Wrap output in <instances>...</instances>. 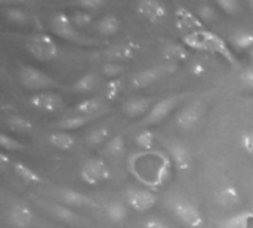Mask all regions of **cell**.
<instances>
[{
    "label": "cell",
    "mask_w": 253,
    "mask_h": 228,
    "mask_svg": "<svg viewBox=\"0 0 253 228\" xmlns=\"http://www.w3.org/2000/svg\"><path fill=\"white\" fill-rule=\"evenodd\" d=\"M249 53H251V58L253 59V49H251V52H249Z\"/></svg>",
    "instance_id": "cell-49"
},
{
    "label": "cell",
    "mask_w": 253,
    "mask_h": 228,
    "mask_svg": "<svg viewBox=\"0 0 253 228\" xmlns=\"http://www.w3.org/2000/svg\"><path fill=\"white\" fill-rule=\"evenodd\" d=\"M175 16H176V27L179 30L185 31V34L193 33V31L205 30L203 28V22L200 21V18L197 16V13L191 12L188 7H185L182 4L176 6Z\"/></svg>",
    "instance_id": "cell-11"
},
{
    "label": "cell",
    "mask_w": 253,
    "mask_h": 228,
    "mask_svg": "<svg viewBox=\"0 0 253 228\" xmlns=\"http://www.w3.org/2000/svg\"><path fill=\"white\" fill-rule=\"evenodd\" d=\"M190 71H191L193 76H202V74H205L206 68H205V65L202 62H193Z\"/></svg>",
    "instance_id": "cell-47"
},
{
    "label": "cell",
    "mask_w": 253,
    "mask_h": 228,
    "mask_svg": "<svg viewBox=\"0 0 253 228\" xmlns=\"http://www.w3.org/2000/svg\"><path fill=\"white\" fill-rule=\"evenodd\" d=\"M6 220L13 228H28L33 224L34 215L27 205L13 203L6 212Z\"/></svg>",
    "instance_id": "cell-10"
},
{
    "label": "cell",
    "mask_w": 253,
    "mask_h": 228,
    "mask_svg": "<svg viewBox=\"0 0 253 228\" xmlns=\"http://www.w3.org/2000/svg\"><path fill=\"white\" fill-rule=\"evenodd\" d=\"M105 214L107 218L113 223V224H122L126 221L129 212H127V206L123 202H110L105 208Z\"/></svg>",
    "instance_id": "cell-24"
},
{
    "label": "cell",
    "mask_w": 253,
    "mask_h": 228,
    "mask_svg": "<svg viewBox=\"0 0 253 228\" xmlns=\"http://www.w3.org/2000/svg\"><path fill=\"white\" fill-rule=\"evenodd\" d=\"M231 43L236 49L251 50L253 49V33L248 30H239L231 36Z\"/></svg>",
    "instance_id": "cell-32"
},
{
    "label": "cell",
    "mask_w": 253,
    "mask_h": 228,
    "mask_svg": "<svg viewBox=\"0 0 253 228\" xmlns=\"http://www.w3.org/2000/svg\"><path fill=\"white\" fill-rule=\"evenodd\" d=\"M197 16L200 18L202 22H212L216 19V9L212 4L203 3L197 7Z\"/></svg>",
    "instance_id": "cell-39"
},
{
    "label": "cell",
    "mask_w": 253,
    "mask_h": 228,
    "mask_svg": "<svg viewBox=\"0 0 253 228\" xmlns=\"http://www.w3.org/2000/svg\"><path fill=\"white\" fill-rule=\"evenodd\" d=\"M47 142L62 151H68L76 145V138L70 134V132H64V131H58V132H52L47 137Z\"/></svg>",
    "instance_id": "cell-21"
},
{
    "label": "cell",
    "mask_w": 253,
    "mask_h": 228,
    "mask_svg": "<svg viewBox=\"0 0 253 228\" xmlns=\"http://www.w3.org/2000/svg\"><path fill=\"white\" fill-rule=\"evenodd\" d=\"M142 228H170L165 221L159 220V218H150L144 223Z\"/></svg>",
    "instance_id": "cell-46"
},
{
    "label": "cell",
    "mask_w": 253,
    "mask_h": 228,
    "mask_svg": "<svg viewBox=\"0 0 253 228\" xmlns=\"http://www.w3.org/2000/svg\"><path fill=\"white\" fill-rule=\"evenodd\" d=\"M203 31H205V30L193 31V33L184 34V37H182L184 46H187V47H190V49L202 50V52H209V47H208V43H206V39H205Z\"/></svg>",
    "instance_id": "cell-28"
},
{
    "label": "cell",
    "mask_w": 253,
    "mask_h": 228,
    "mask_svg": "<svg viewBox=\"0 0 253 228\" xmlns=\"http://www.w3.org/2000/svg\"><path fill=\"white\" fill-rule=\"evenodd\" d=\"M4 15H6V18H7L10 22H13V24H16V25H24V24L28 22V15H27V12H24V10L19 9V7H7V9L4 10Z\"/></svg>",
    "instance_id": "cell-36"
},
{
    "label": "cell",
    "mask_w": 253,
    "mask_h": 228,
    "mask_svg": "<svg viewBox=\"0 0 253 228\" xmlns=\"http://www.w3.org/2000/svg\"><path fill=\"white\" fill-rule=\"evenodd\" d=\"M0 147L3 148V153H6V151L15 153V151H24L25 150V145L22 142H19L18 139L9 137L6 134H1V137H0Z\"/></svg>",
    "instance_id": "cell-35"
},
{
    "label": "cell",
    "mask_w": 253,
    "mask_h": 228,
    "mask_svg": "<svg viewBox=\"0 0 253 228\" xmlns=\"http://www.w3.org/2000/svg\"><path fill=\"white\" fill-rule=\"evenodd\" d=\"M59 200L65 205V206H73V208H90L95 206V202L87 197L86 194L77 191V190H71V188H62L59 191Z\"/></svg>",
    "instance_id": "cell-16"
},
{
    "label": "cell",
    "mask_w": 253,
    "mask_h": 228,
    "mask_svg": "<svg viewBox=\"0 0 253 228\" xmlns=\"http://www.w3.org/2000/svg\"><path fill=\"white\" fill-rule=\"evenodd\" d=\"M96 83H98V76L95 73H86L76 80V83L73 85V91L77 93H87L95 89Z\"/></svg>",
    "instance_id": "cell-31"
},
{
    "label": "cell",
    "mask_w": 253,
    "mask_h": 228,
    "mask_svg": "<svg viewBox=\"0 0 253 228\" xmlns=\"http://www.w3.org/2000/svg\"><path fill=\"white\" fill-rule=\"evenodd\" d=\"M111 177L108 165L99 157H90L80 166V178L87 185H98Z\"/></svg>",
    "instance_id": "cell-3"
},
{
    "label": "cell",
    "mask_w": 253,
    "mask_h": 228,
    "mask_svg": "<svg viewBox=\"0 0 253 228\" xmlns=\"http://www.w3.org/2000/svg\"><path fill=\"white\" fill-rule=\"evenodd\" d=\"M151 108H153L151 99L145 98V96H135V98H130L129 101H126L123 104V111L130 119H136V117H141L144 114L147 116Z\"/></svg>",
    "instance_id": "cell-15"
},
{
    "label": "cell",
    "mask_w": 253,
    "mask_h": 228,
    "mask_svg": "<svg viewBox=\"0 0 253 228\" xmlns=\"http://www.w3.org/2000/svg\"><path fill=\"white\" fill-rule=\"evenodd\" d=\"M108 139H110V128L108 126H96L86 137V142L90 147L101 145Z\"/></svg>",
    "instance_id": "cell-33"
},
{
    "label": "cell",
    "mask_w": 253,
    "mask_h": 228,
    "mask_svg": "<svg viewBox=\"0 0 253 228\" xmlns=\"http://www.w3.org/2000/svg\"><path fill=\"white\" fill-rule=\"evenodd\" d=\"M71 19H73V24L76 28H87L93 22L92 13H89L86 10H77L76 13H73Z\"/></svg>",
    "instance_id": "cell-37"
},
{
    "label": "cell",
    "mask_w": 253,
    "mask_h": 228,
    "mask_svg": "<svg viewBox=\"0 0 253 228\" xmlns=\"http://www.w3.org/2000/svg\"><path fill=\"white\" fill-rule=\"evenodd\" d=\"M49 209H50V214H52L56 220H59V221H62V223L74 224V223H77V221H79L77 214H76L73 209H70L68 206H65V205L55 203V205H52Z\"/></svg>",
    "instance_id": "cell-30"
},
{
    "label": "cell",
    "mask_w": 253,
    "mask_h": 228,
    "mask_svg": "<svg viewBox=\"0 0 253 228\" xmlns=\"http://www.w3.org/2000/svg\"><path fill=\"white\" fill-rule=\"evenodd\" d=\"M12 159L6 154V153H1L0 154V166H1V169H6L7 166H12Z\"/></svg>",
    "instance_id": "cell-48"
},
{
    "label": "cell",
    "mask_w": 253,
    "mask_h": 228,
    "mask_svg": "<svg viewBox=\"0 0 253 228\" xmlns=\"http://www.w3.org/2000/svg\"><path fill=\"white\" fill-rule=\"evenodd\" d=\"M6 125L10 131L18 134H27L33 131V123L21 114H9L6 117Z\"/></svg>",
    "instance_id": "cell-29"
},
{
    "label": "cell",
    "mask_w": 253,
    "mask_h": 228,
    "mask_svg": "<svg viewBox=\"0 0 253 228\" xmlns=\"http://www.w3.org/2000/svg\"><path fill=\"white\" fill-rule=\"evenodd\" d=\"M181 102V96H168L163 98L160 101H157L153 108L150 110V113L145 116V119L142 120L144 125H157L160 122H163Z\"/></svg>",
    "instance_id": "cell-7"
},
{
    "label": "cell",
    "mask_w": 253,
    "mask_h": 228,
    "mask_svg": "<svg viewBox=\"0 0 253 228\" xmlns=\"http://www.w3.org/2000/svg\"><path fill=\"white\" fill-rule=\"evenodd\" d=\"M136 12L151 24H160L168 16L166 6L159 0H142L136 4Z\"/></svg>",
    "instance_id": "cell-9"
},
{
    "label": "cell",
    "mask_w": 253,
    "mask_h": 228,
    "mask_svg": "<svg viewBox=\"0 0 253 228\" xmlns=\"http://www.w3.org/2000/svg\"><path fill=\"white\" fill-rule=\"evenodd\" d=\"M12 169H13L15 175L18 178H21L24 182H28V184H40L42 182V177L34 169H31L30 166H27L21 162H13Z\"/></svg>",
    "instance_id": "cell-25"
},
{
    "label": "cell",
    "mask_w": 253,
    "mask_h": 228,
    "mask_svg": "<svg viewBox=\"0 0 253 228\" xmlns=\"http://www.w3.org/2000/svg\"><path fill=\"white\" fill-rule=\"evenodd\" d=\"M123 89V80L122 79H111L105 85V98L108 101H113L119 96V93Z\"/></svg>",
    "instance_id": "cell-38"
},
{
    "label": "cell",
    "mask_w": 253,
    "mask_h": 228,
    "mask_svg": "<svg viewBox=\"0 0 253 228\" xmlns=\"http://www.w3.org/2000/svg\"><path fill=\"white\" fill-rule=\"evenodd\" d=\"M240 82H242L245 86L253 89V67H248V68H245V70L240 73Z\"/></svg>",
    "instance_id": "cell-45"
},
{
    "label": "cell",
    "mask_w": 253,
    "mask_h": 228,
    "mask_svg": "<svg viewBox=\"0 0 253 228\" xmlns=\"http://www.w3.org/2000/svg\"><path fill=\"white\" fill-rule=\"evenodd\" d=\"M138 46L133 43H122L117 46H113L105 52V58L110 59V62H119V61H127L132 59L136 53Z\"/></svg>",
    "instance_id": "cell-18"
},
{
    "label": "cell",
    "mask_w": 253,
    "mask_h": 228,
    "mask_svg": "<svg viewBox=\"0 0 253 228\" xmlns=\"http://www.w3.org/2000/svg\"><path fill=\"white\" fill-rule=\"evenodd\" d=\"M125 202L136 212H148L157 203V196L148 190L130 188L125 193Z\"/></svg>",
    "instance_id": "cell-5"
},
{
    "label": "cell",
    "mask_w": 253,
    "mask_h": 228,
    "mask_svg": "<svg viewBox=\"0 0 253 228\" xmlns=\"http://www.w3.org/2000/svg\"><path fill=\"white\" fill-rule=\"evenodd\" d=\"M120 30V19L114 15H105L96 24V31L101 36H114Z\"/></svg>",
    "instance_id": "cell-27"
},
{
    "label": "cell",
    "mask_w": 253,
    "mask_h": 228,
    "mask_svg": "<svg viewBox=\"0 0 253 228\" xmlns=\"http://www.w3.org/2000/svg\"><path fill=\"white\" fill-rule=\"evenodd\" d=\"M169 154L172 159L173 166L179 172H187L191 168V153L182 144H172L169 147Z\"/></svg>",
    "instance_id": "cell-17"
},
{
    "label": "cell",
    "mask_w": 253,
    "mask_h": 228,
    "mask_svg": "<svg viewBox=\"0 0 253 228\" xmlns=\"http://www.w3.org/2000/svg\"><path fill=\"white\" fill-rule=\"evenodd\" d=\"M216 200L224 208H236L240 203L242 196H240V191L237 190V187L225 185V187L219 188V191L216 193Z\"/></svg>",
    "instance_id": "cell-19"
},
{
    "label": "cell",
    "mask_w": 253,
    "mask_h": 228,
    "mask_svg": "<svg viewBox=\"0 0 253 228\" xmlns=\"http://www.w3.org/2000/svg\"><path fill=\"white\" fill-rule=\"evenodd\" d=\"M253 218L252 212L243 211L239 214H234L224 221L219 223V228H249V223Z\"/></svg>",
    "instance_id": "cell-26"
},
{
    "label": "cell",
    "mask_w": 253,
    "mask_h": 228,
    "mask_svg": "<svg viewBox=\"0 0 253 228\" xmlns=\"http://www.w3.org/2000/svg\"><path fill=\"white\" fill-rule=\"evenodd\" d=\"M249 6H251V7L253 9V1H251V3H249Z\"/></svg>",
    "instance_id": "cell-50"
},
{
    "label": "cell",
    "mask_w": 253,
    "mask_h": 228,
    "mask_svg": "<svg viewBox=\"0 0 253 228\" xmlns=\"http://www.w3.org/2000/svg\"><path fill=\"white\" fill-rule=\"evenodd\" d=\"M95 117L92 116H80V114H74V116H70V117H65L62 120H59L56 123V128L67 132V131H76V129H80L83 126H86L87 123H90Z\"/></svg>",
    "instance_id": "cell-23"
},
{
    "label": "cell",
    "mask_w": 253,
    "mask_h": 228,
    "mask_svg": "<svg viewBox=\"0 0 253 228\" xmlns=\"http://www.w3.org/2000/svg\"><path fill=\"white\" fill-rule=\"evenodd\" d=\"M163 70L165 68L162 67H153V68H145V70L138 71L130 79V88L138 91V89H145L151 86L153 83L160 80V77L163 76Z\"/></svg>",
    "instance_id": "cell-14"
},
{
    "label": "cell",
    "mask_w": 253,
    "mask_h": 228,
    "mask_svg": "<svg viewBox=\"0 0 253 228\" xmlns=\"http://www.w3.org/2000/svg\"><path fill=\"white\" fill-rule=\"evenodd\" d=\"M104 151L110 156V157H122L126 153V142L123 137H113L107 141Z\"/></svg>",
    "instance_id": "cell-34"
},
{
    "label": "cell",
    "mask_w": 253,
    "mask_h": 228,
    "mask_svg": "<svg viewBox=\"0 0 253 228\" xmlns=\"http://www.w3.org/2000/svg\"><path fill=\"white\" fill-rule=\"evenodd\" d=\"M77 4H79L80 10H86L90 13V12L102 9L105 6V1H102V0H80Z\"/></svg>",
    "instance_id": "cell-43"
},
{
    "label": "cell",
    "mask_w": 253,
    "mask_h": 228,
    "mask_svg": "<svg viewBox=\"0 0 253 228\" xmlns=\"http://www.w3.org/2000/svg\"><path fill=\"white\" fill-rule=\"evenodd\" d=\"M19 82L25 89L30 91H43V89L53 88L56 85V82L50 76L30 65L22 67L19 70Z\"/></svg>",
    "instance_id": "cell-4"
},
{
    "label": "cell",
    "mask_w": 253,
    "mask_h": 228,
    "mask_svg": "<svg viewBox=\"0 0 253 228\" xmlns=\"http://www.w3.org/2000/svg\"><path fill=\"white\" fill-rule=\"evenodd\" d=\"M135 142L142 150H151L153 148V144H154V134L151 131H141L136 135Z\"/></svg>",
    "instance_id": "cell-40"
},
{
    "label": "cell",
    "mask_w": 253,
    "mask_h": 228,
    "mask_svg": "<svg viewBox=\"0 0 253 228\" xmlns=\"http://www.w3.org/2000/svg\"><path fill=\"white\" fill-rule=\"evenodd\" d=\"M125 65L119 64V62H107L104 67H102V74L107 76L110 80L111 79H119L120 74L125 73Z\"/></svg>",
    "instance_id": "cell-41"
},
{
    "label": "cell",
    "mask_w": 253,
    "mask_h": 228,
    "mask_svg": "<svg viewBox=\"0 0 253 228\" xmlns=\"http://www.w3.org/2000/svg\"><path fill=\"white\" fill-rule=\"evenodd\" d=\"M163 58L168 61V62H179V61H184L190 56V50L187 46L184 45H179V43H168L163 46Z\"/></svg>",
    "instance_id": "cell-20"
},
{
    "label": "cell",
    "mask_w": 253,
    "mask_h": 228,
    "mask_svg": "<svg viewBox=\"0 0 253 228\" xmlns=\"http://www.w3.org/2000/svg\"><path fill=\"white\" fill-rule=\"evenodd\" d=\"M25 47L39 61H53L59 55V47L56 42L44 33L31 36L27 40Z\"/></svg>",
    "instance_id": "cell-1"
},
{
    "label": "cell",
    "mask_w": 253,
    "mask_h": 228,
    "mask_svg": "<svg viewBox=\"0 0 253 228\" xmlns=\"http://www.w3.org/2000/svg\"><path fill=\"white\" fill-rule=\"evenodd\" d=\"M240 147L243 148V151L246 154H249L251 157H253V131H248L243 132L240 137Z\"/></svg>",
    "instance_id": "cell-44"
},
{
    "label": "cell",
    "mask_w": 253,
    "mask_h": 228,
    "mask_svg": "<svg viewBox=\"0 0 253 228\" xmlns=\"http://www.w3.org/2000/svg\"><path fill=\"white\" fill-rule=\"evenodd\" d=\"M216 6L228 15H236L240 10V3L236 0H218Z\"/></svg>",
    "instance_id": "cell-42"
},
{
    "label": "cell",
    "mask_w": 253,
    "mask_h": 228,
    "mask_svg": "<svg viewBox=\"0 0 253 228\" xmlns=\"http://www.w3.org/2000/svg\"><path fill=\"white\" fill-rule=\"evenodd\" d=\"M203 116V105L202 102H193L188 107L182 108L176 116V126L182 131H193L202 120Z\"/></svg>",
    "instance_id": "cell-8"
},
{
    "label": "cell",
    "mask_w": 253,
    "mask_h": 228,
    "mask_svg": "<svg viewBox=\"0 0 253 228\" xmlns=\"http://www.w3.org/2000/svg\"><path fill=\"white\" fill-rule=\"evenodd\" d=\"M50 28L61 39L71 40V42H82V36L74 27L71 16L65 12H58L56 15H53L50 21Z\"/></svg>",
    "instance_id": "cell-6"
},
{
    "label": "cell",
    "mask_w": 253,
    "mask_h": 228,
    "mask_svg": "<svg viewBox=\"0 0 253 228\" xmlns=\"http://www.w3.org/2000/svg\"><path fill=\"white\" fill-rule=\"evenodd\" d=\"M170 209H172L173 215L187 227L200 228L205 223L200 209L193 202H190L188 199H184V197L172 199L170 200Z\"/></svg>",
    "instance_id": "cell-2"
},
{
    "label": "cell",
    "mask_w": 253,
    "mask_h": 228,
    "mask_svg": "<svg viewBox=\"0 0 253 228\" xmlns=\"http://www.w3.org/2000/svg\"><path fill=\"white\" fill-rule=\"evenodd\" d=\"M102 99L101 98H87V99H83L80 101L76 108H74V113L76 114H80V116H92V117H96L99 116V111L102 110Z\"/></svg>",
    "instance_id": "cell-22"
},
{
    "label": "cell",
    "mask_w": 253,
    "mask_h": 228,
    "mask_svg": "<svg viewBox=\"0 0 253 228\" xmlns=\"http://www.w3.org/2000/svg\"><path fill=\"white\" fill-rule=\"evenodd\" d=\"M203 34H205V39H206V43H208L209 52L218 53V55H219V56H222L225 61H228L231 65L239 67V62L236 61L234 53L231 52V49L228 47V45L225 43V40H224L221 36H218L216 33L208 31V30H205V31H203Z\"/></svg>",
    "instance_id": "cell-12"
},
{
    "label": "cell",
    "mask_w": 253,
    "mask_h": 228,
    "mask_svg": "<svg viewBox=\"0 0 253 228\" xmlns=\"http://www.w3.org/2000/svg\"><path fill=\"white\" fill-rule=\"evenodd\" d=\"M31 107L43 113H55L62 105V98L53 92H40L30 98Z\"/></svg>",
    "instance_id": "cell-13"
}]
</instances>
